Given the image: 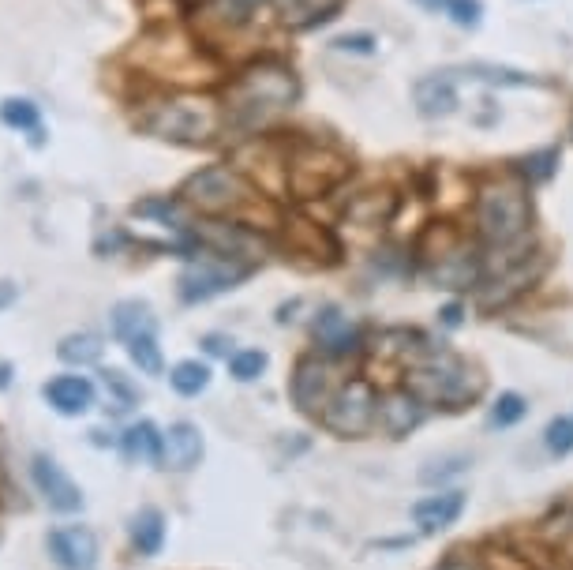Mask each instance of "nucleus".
Listing matches in <instances>:
<instances>
[{
    "label": "nucleus",
    "mask_w": 573,
    "mask_h": 570,
    "mask_svg": "<svg viewBox=\"0 0 573 570\" xmlns=\"http://www.w3.org/2000/svg\"><path fill=\"white\" fill-rule=\"evenodd\" d=\"M461 75H469V79H484V83H495V87H529V83H536L532 75L514 72V68H495V64H465Z\"/></svg>",
    "instance_id": "nucleus-26"
},
{
    "label": "nucleus",
    "mask_w": 573,
    "mask_h": 570,
    "mask_svg": "<svg viewBox=\"0 0 573 570\" xmlns=\"http://www.w3.org/2000/svg\"><path fill=\"white\" fill-rule=\"evenodd\" d=\"M345 173H349V162L341 154L319 147V143H304V147H296L293 162H289V188L300 199H311V195L330 192Z\"/></svg>",
    "instance_id": "nucleus-7"
},
{
    "label": "nucleus",
    "mask_w": 573,
    "mask_h": 570,
    "mask_svg": "<svg viewBox=\"0 0 573 570\" xmlns=\"http://www.w3.org/2000/svg\"><path fill=\"white\" fill-rule=\"evenodd\" d=\"M323 424L341 439H360L379 424V394L368 379H349L330 394L323 409Z\"/></svg>",
    "instance_id": "nucleus-6"
},
{
    "label": "nucleus",
    "mask_w": 573,
    "mask_h": 570,
    "mask_svg": "<svg viewBox=\"0 0 573 570\" xmlns=\"http://www.w3.org/2000/svg\"><path fill=\"white\" fill-rule=\"evenodd\" d=\"M544 443L547 450L555 454V458H566V454H573V417H555L551 424H547L544 432Z\"/></svg>",
    "instance_id": "nucleus-31"
},
{
    "label": "nucleus",
    "mask_w": 573,
    "mask_h": 570,
    "mask_svg": "<svg viewBox=\"0 0 573 570\" xmlns=\"http://www.w3.org/2000/svg\"><path fill=\"white\" fill-rule=\"evenodd\" d=\"M311 334H315V342H319V349H323L326 357H349V353L360 349V327L345 312H338V308H323V312L315 315Z\"/></svg>",
    "instance_id": "nucleus-11"
},
{
    "label": "nucleus",
    "mask_w": 573,
    "mask_h": 570,
    "mask_svg": "<svg viewBox=\"0 0 573 570\" xmlns=\"http://www.w3.org/2000/svg\"><path fill=\"white\" fill-rule=\"evenodd\" d=\"M30 477H34V488L42 492V499L53 510H60V514H75V510H83V492H79V484H75V480L68 477V473H64L49 454H38V458H34Z\"/></svg>",
    "instance_id": "nucleus-9"
},
{
    "label": "nucleus",
    "mask_w": 573,
    "mask_h": 570,
    "mask_svg": "<svg viewBox=\"0 0 573 570\" xmlns=\"http://www.w3.org/2000/svg\"><path fill=\"white\" fill-rule=\"evenodd\" d=\"M465 514V492H435L424 495L420 503H412V522L420 525L424 533H439V529H450Z\"/></svg>",
    "instance_id": "nucleus-15"
},
{
    "label": "nucleus",
    "mask_w": 573,
    "mask_h": 570,
    "mask_svg": "<svg viewBox=\"0 0 573 570\" xmlns=\"http://www.w3.org/2000/svg\"><path fill=\"white\" fill-rule=\"evenodd\" d=\"M375 34H341L338 42H334V49H341V53H371L375 49Z\"/></svg>",
    "instance_id": "nucleus-35"
},
{
    "label": "nucleus",
    "mask_w": 573,
    "mask_h": 570,
    "mask_svg": "<svg viewBox=\"0 0 573 570\" xmlns=\"http://www.w3.org/2000/svg\"><path fill=\"white\" fill-rule=\"evenodd\" d=\"M416 105L424 117H450L457 109V87H454V75L442 72V75H427L416 83Z\"/></svg>",
    "instance_id": "nucleus-17"
},
{
    "label": "nucleus",
    "mask_w": 573,
    "mask_h": 570,
    "mask_svg": "<svg viewBox=\"0 0 573 570\" xmlns=\"http://www.w3.org/2000/svg\"><path fill=\"white\" fill-rule=\"evenodd\" d=\"M102 338L98 334H90V330H83V334H68L64 342L57 345V357L64 360V364H94V360H102Z\"/></svg>",
    "instance_id": "nucleus-22"
},
{
    "label": "nucleus",
    "mask_w": 573,
    "mask_h": 570,
    "mask_svg": "<svg viewBox=\"0 0 573 570\" xmlns=\"http://www.w3.org/2000/svg\"><path fill=\"white\" fill-rule=\"evenodd\" d=\"M529 192L514 184V180H495V184H484L480 195H476V229L487 244L495 248H506V244H517V240L529 233Z\"/></svg>",
    "instance_id": "nucleus-3"
},
{
    "label": "nucleus",
    "mask_w": 573,
    "mask_h": 570,
    "mask_svg": "<svg viewBox=\"0 0 573 570\" xmlns=\"http://www.w3.org/2000/svg\"><path fill=\"white\" fill-rule=\"evenodd\" d=\"M248 274V267H229V263H214V259H203V263H191L184 274H180V297L188 304H199V300H210L233 289L240 278Z\"/></svg>",
    "instance_id": "nucleus-8"
},
{
    "label": "nucleus",
    "mask_w": 573,
    "mask_h": 570,
    "mask_svg": "<svg viewBox=\"0 0 573 570\" xmlns=\"http://www.w3.org/2000/svg\"><path fill=\"white\" fill-rule=\"evenodd\" d=\"M442 570H476V567H469V563H450V567H442Z\"/></svg>",
    "instance_id": "nucleus-41"
},
{
    "label": "nucleus",
    "mask_w": 573,
    "mask_h": 570,
    "mask_svg": "<svg viewBox=\"0 0 573 570\" xmlns=\"http://www.w3.org/2000/svg\"><path fill=\"white\" fill-rule=\"evenodd\" d=\"M229 372H233V379H240V383L259 379V375L266 372V353L263 349H240V353L229 357Z\"/></svg>",
    "instance_id": "nucleus-30"
},
{
    "label": "nucleus",
    "mask_w": 573,
    "mask_h": 570,
    "mask_svg": "<svg viewBox=\"0 0 573 570\" xmlns=\"http://www.w3.org/2000/svg\"><path fill=\"white\" fill-rule=\"evenodd\" d=\"M229 345H233V342H229ZM206 349H210V353H225V338L210 334V338H206Z\"/></svg>",
    "instance_id": "nucleus-38"
},
{
    "label": "nucleus",
    "mask_w": 573,
    "mask_h": 570,
    "mask_svg": "<svg viewBox=\"0 0 573 570\" xmlns=\"http://www.w3.org/2000/svg\"><path fill=\"white\" fill-rule=\"evenodd\" d=\"M143 132L169 139V143H206L218 135L221 113L210 98L199 94H173L165 102H154L143 113Z\"/></svg>",
    "instance_id": "nucleus-2"
},
{
    "label": "nucleus",
    "mask_w": 573,
    "mask_h": 570,
    "mask_svg": "<svg viewBox=\"0 0 573 570\" xmlns=\"http://www.w3.org/2000/svg\"><path fill=\"white\" fill-rule=\"evenodd\" d=\"M49 555L64 570H94L98 563V540L87 525H64L49 533Z\"/></svg>",
    "instance_id": "nucleus-10"
},
{
    "label": "nucleus",
    "mask_w": 573,
    "mask_h": 570,
    "mask_svg": "<svg viewBox=\"0 0 573 570\" xmlns=\"http://www.w3.org/2000/svg\"><path fill=\"white\" fill-rule=\"evenodd\" d=\"M199 458H203V432H199L195 424H188V420L173 424V428L165 432L162 462L169 465V469H177V473H188V469L199 465Z\"/></svg>",
    "instance_id": "nucleus-16"
},
{
    "label": "nucleus",
    "mask_w": 573,
    "mask_h": 570,
    "mask_svg": "<svg viewBox=\"0 0 573 570\" xmlns=\"http://www.w3.org/2000/svg\"><path fill=\"white\" fill-rule=\"evenodd\" d=\"M555 162H559V154L555 150H544V154H532L529 162H525V173H529L532 180H547L551 173H555Z\"/></svg>",
    "instance_id": "nucleus-34"
},
{
    "label": "nucleus",
    "mask_w": 573,
    "mask_h": 570,
    "mask_svg": "<svg viewBox=\"0 0 573 570\" xmlns=\"http://www.w3.org/2000/svg\"><path fill=\"white\" fill-rule=\"evenodd\" d=\"M120 450L128 462H139V465H158L162 462V450H165V435L150 424V420H139L132 424L128 432L120 435Z\"/></svg>",
    "instance_id": "nucleus-18"
},
{
    "label": "nucleus",
    "mask_w": 573,
    "mask_h": 570,
    "mask_svg": "<svg viewBox=\"0 0 573 570\" xmlns=\"http://www.w3.org/2000/svg\"><path fill=\"white\" fill-rule=\"evenodd\" d=\"M442 323H446V327H457V323H461V308H457V304H446V308H442Z\"/></svg>",
    "instance_id": "nucleus-37"
},
{
    "label": "nucleus",
    "mask_w": 573,
    "mask_h": 570,
    "mask_svg": "<svg viewBox=\"0 0 573 570\" xmlns=\"http://www.w3.org/2000/svg\"><path fill=\"white\" fill-rule=\"evenodd\" d=\"M416 4H424L427 12H439L442 4H450V0H416Z\"/></svg>",
    "instance_id": "nucleus-39"
},
{
    "label": "nucleus",
    "mask_w": 573,
    "mask_h": 570,
    "mask_svg": "<svg viewBox=\"0 0 573 570\" xmlns=\"http://www.w3.org/2000/svg\"><path fill=\"white\" fill-rule=\"evenodd\" d=\"M113 334L124 338V342H132L139 334H154V315L143 300H120L117 308H113Z\"/></svg>",
    "instance_id": "nucleus-20"
},
{
    "label": "nucleus",
    "mask_w": 573,
    "mask_h": 570,
    "mask_svg": "<svg viewBox=\"0 0 573 570\" xmlns=\"http://www.w3.org/2000/svg\"><path fill=\"white\" fill-rule=\"evenodd\" d=\"M293 402L304 413H319L330 402V368L319 357H304L293 375Z\"/></svg>",
    "instance_id": "nucleus-12"
},
{
    "label": "nucleus",
    "mask_w": 573,
    "mask_h": 570,
    "mask_svg": "<svg viewBox=\"0 0 573 570\" xmlns=\"http://www.w3.org/2000/svg\"><path fill=\"white\" fill-rule=\"evenodd\" d=\"M132 544L139 555H158L165 544V518L162 510L154 507H143L139 514L132 518Z\"/></svg>",
    "instance_id": "nucleus-21"
},
{
    "label": "nucleus",
    "mask_w": 573,
    "mask_h": 570,
    "mask_svg": "<svg viewBox=\"0 0 573 570\" xmlns=\"http://www.w3.org/2000/svg\"><path fill=\"white\" fill-rule=\"evenodd\" d=\"M8 375H12V368H8V364H0V387H8Z\"/></svg>",
    "instance_id": "nucleus-40"
},
{
    "label": "nucleus",
    "mask_w": 573,
    "mask_h": 570,
    "mask_svg": "<svg viewBox=\"0 0 573 570\" xmlns=\"http://www.w3.org/2000/svg\"><path fill=\"white\" fill-rule=\"evenodd\" d=\"M0 120L8 128H19V132H42L38 128V105L27 102V98H4L0 102Z\"/></svg>",
    "instance_id": "nucleus-27"
},
{
    "label": "nucleus",
    "mask_w": 573,
    "mask_h": 570,
    "mask_svg": "<svg viewBox=\"0 0 573 570\" xmlns=\"http://www.w3.org/2000/svg\"><path fill=\"white\" fill-rule=\"evenodd\" d=\"M446 12H450V19H454L457 27H476L480 15H484V4L480 0H450Z\"/></svg>",
    "instance_id": "nucleus-32"
},
{
    "label": "nucleus",
    "mask_w": 573,
    "mask_h": 570,
    "mask_svg": "<svg viewBox=\"0 0 573 570\" xmlns=\"http://www.w3.org/2000/svg\"><path fill=\"white\" fill-rule=\"evenodd\" d=\"M405 390L424 405H465L469 398H476L480 379L469 372L465 360L439 349L420 364H412L409 375H405Z\"/></svg>",
    "instance_id": "nucleus-4"
},
{
    "label": "nucleus",
    "mask_w": 573,
    "mask_h": 570,
    "mask_svg": "<svg viewBox=\"0 0 573 570\" xmlns=\"http://www.w3.org/2000/svg\"><path fill=\"white\" fill-rule=\"evenodd\" d=\"M169 383H173L177 394L195 398V394H203L210 387V368L199 364V360H180V364H173V372H169Z\"/></svg>",
    "instance_id": "nucleus-23"
},
{
    "label": "nucleus",
    "mask_w": 573,
    "mask_h": 570,
    "mask_svg": "<svg viewBox=\"0 0 573 570\" xmlns=\"http://www.w3.org/2000/svg\"><path fill=\"white\" fill-rule=\"evenodd\" d=\"M476 282H480V255L465 252V248H454L435 263V285L442 289H469Z\"/></svg>",
    "instance_id": "nucleus-19"
},
{
    "label": "nucleus",
    "mask_w": 573,
    "mask_h": 570,
    "mask_svg": "<svg viewBox=\"0 0 573 570\" xmlns=\"http://www.w3.org/2000/svg\"><path fill=\"white\" fill-rule=\"evenodd\" d=\"M15 297H19V285H15V282H0V312H4V308H8Z\"/></svg>",
    "instance_id": "nucleus-36"
},
{
    "label": "nucleus",
    "mask_w": 573,
    "mask_h": 570,
    "mask_svg": "<svg viewBox=\"0 0 573 570\" xmlns=\"http://www.w3.org/2000/svg\"><path fill=\"white\" fill-rule=\"evenodd\" d=\"M102 375H105V387H109L120 398V409H128L132 402H139V390H135L132 383L124 379V372H102Z\"/></svg>",
    "instance_id": "nucleus-33"
},
{
    "label": "nucleus",
    "mask_w": 573,
    "mask_h": 570,
    "mask_svg": "<svg viewBox=\"0 0 573 570\" xmlns=\"http://www.w3.org/2000/svg\"><path fill=\"white\" fill-rule=\"evenodd\" d=\"M296 94H300V87H296L293 68H285L278 60H263V64H251L248 72H240L233 79V87L225 94V113H229L233 128L255 132L274 113L289 109L296 102Z\"/></svg>",
    "instance_id": "nucleus-1"
},
{
    "label": "nucleus",
    "mask_w": 573,
    "mask_h": 570,
    "mask_svg": "<svg viewBox=\"0 0 573 570\" xmlns=\"http://www.w3.org/2000/svg\"><path fill=\"white\" fill-rule=\"evenodd\" d=\"M465 469H469V454H442V458H435V462H427L420 469V480L424 484H442L450 477H461Z\"/></svg>",
    "instance_id": "nucleus-29"
},
{
    "label": "nucleus",
    "mask_w": 573,
    "mask_h": 570,
    "mask_svg": "<svg viewBox=\"0 0 573 570\" xmlns=\"http://www.w3.org/2000/svg\"><path fill=\"white\" fill-rule=\"evenodd\" d=\"M128 357L139 364V372H147V375H162V368H165L162 349L154 342V334H139V338H132V342H128Z\"/></svg>",
    "instance_id": "nucleus-28"
},
{
    "label": "nucleus",
    "mask_w": 573,
    "mask_h": 570,
    "mask_svg": "<svg viewBox=\"0 0 573 570\" xmlns=\"http://www.w3.org/2000/svg\"><path fill=\"white\" fill-rule=\"evenodd\" d=\"M420 417H424V402L420 398H412L409 390H386L379 398V428L386 435H394V439H401V435H409L416 424H420Z\"/></svg>",
    "instance_id": "nucleus-13"
},
{
    "label": "nucleus",
    "mask_w": 573,
    "mask_h": 570,
    "mask_svg": "<svg viewBox=\"0 0 573 570\" xmlns=\"http://www.w3.org/2000/svg\"><path fill=\"white\" fill-rule=\"evenodd\" d=\"M184 199L203 214H236L255 203V188L233 165H206L184 180Z\"/></svg>",
    "instance_id": "nucleus-5"
},
{
    "label": "nucleus",
    "mask_w": 573,
    "mask_h": 570,
    "mask_svg": "<svg viewBox=\"0 0 573 570\" xmlns=\"http://www.w3.org/2000/svg\"><path fill=\"white\" fill-rule=\"evenodd\" d=\"M394 210V199L386 192H371V195H360L356 203H349V222L356 225H382L390 218Z\"/></svg>",
    "instance_id": "nucleus-24"
},
{
    "label": "nucleus",
    "mask_w": 573,
    "mask_h": 570,
    "mask_svg": "<svg viewBox=\"0 0 573 570\" xmlns=\"http://www.w3.org/2000/svg\"><path fill=\"white\" fill-rule=\"evenodd\" d=\"M45 402L53 405L64 417H83L90 405H94V383L87 375H57L45 383Z\"/></svg>",
    "instance_id": "nucleus-14"
},
{
    "label": "nucleus",
    "mask_w": 573,
    "mask_h": 570,
    "mask_svg": "<svg viewBox=\"0 0 573 570\" xmlns=\"http://www.w3.org/2000/svg\"><path fill=\"white\" fill-rule=\"evenodd\" d=\"M525 413H529V402H525L521 394H514V390H506V394H499L495 405H491L487 424H491V428H514L517 420H525Z\"/></svg>",
    "instance_id": "nucleus-25"
}]
</instances>
